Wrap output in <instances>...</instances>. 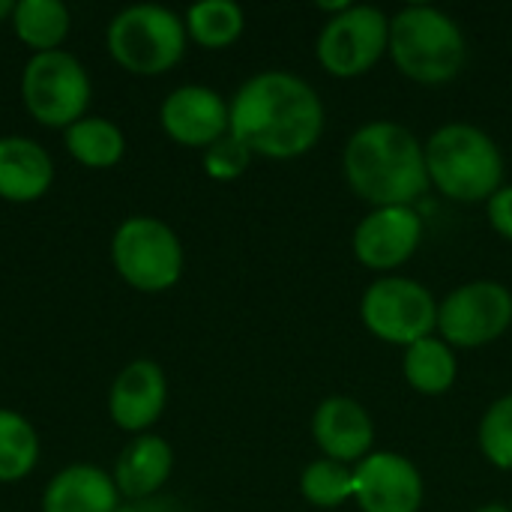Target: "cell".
<instances>
[{"mask_svg": "<svg viewBox=\"0 0 512 512\" xmlns=\"http://www.w3.org/2000/svg\"><path fill=\"white\" fill-rule=\"evenodd\" d=\"M231 108V135L252 156L294 159L309 153L324 132V105L309 81L294 72L270 69L240 84Z\"/></svg>", "mask_w": 512, "mask_h": 512, "instance_id": "6da1fadb", "label": "cell"}, {"mask_svg": "<svg viewBox=\"0 0 512 512\" xmlns=\"http://www.w3.org/2000/svg\"><path fill=\"white\" fill-rule=\"evenodd\" d=\"M342 168L348 186L372 207H411L429 189L423 144L393 120L360 126L345 144Z\"/></svg>", "mask_w": 512, "mask_h": 512, "instance_id": "7a4b0ae2", "label": "cell"}, {"mask_svg": "<svg viewBox=\"0 0 512 512\" xmlns=\"http://www.w3.org/2000/svg\"><path fill=\"white\" fill-rule=\"evenodd\" d=\"M429 183L453 201H489L504 180V156L495 138L474 123H447L423 144Z\"/></svg>", "mask_w": 512, "mask_h": 512, "instance_id": "3957f363", "label": "cell"}, {"mask_svg": "<svg viewBox=\"0 0 512 512\" xmlns=\"http://www.w3.org/2000/svg\"><path fill=\"white\" fill-rule=\"evenodd\" d=\"M396 69L420 84L453 81L468 57L462 27L435 6H405L390 21V48Z\"/></svg>", "mask_w": 512, "mask_h": 512, "instance_id": "277c9868", "label": "cell"}, {"mask_svg": "<svg viewBox=\"0 0 512 512\" xmlns=\"http://www.w3.org/2000/svg\"><path fill=\"white\" fill-rule=\"evenodd\" d=\"M186 21L159 3H135L120 9L105 30L108 54L132 75H162L183 60Z\"/></svg>", "mask_w": 512, "mask_h": 512, "instance_id": "5b68a950", "label": "cell"}, {"mask_svg": "<svg viewBox=\"0 0 512 512\" xmlns=\"http://www.w3.org/2000/svg\"><path fill=\"white\" fill-rule=\"evenodd\" d=\"M111 264L141 294H162L183 276V243L156 216H129L111 237Z\"/></svg>", "mask_w": 512, "mask_h": 512, "instance_id": "8992f818", "label": "cell"}, {"mask_svg": "<svg viewBox=\"0 0 512 512\" xmlns=\"http://www.w3.org/2000/svg\"><path fill=\"white\" fill-rule=\"evenodd\" d=\"M93 84L81 60L63 48L33 54L21 72V99L27 114L48 129H69L87 117Z\"/></svg>", "mask_w": 512, "mask_h": 512, "instance_id": "52a82bcc", "label": "cell"}, {"mask_svg": "<svg viewBox=\"0 0 512 512\" xmlns=\"http://www.w3.org/2000/svg\"><path fill=\"white\" fill-rule=\"evenodd\" d=\"M360 318L381 342L408 348L438 330V303L417 279L387 276L363 294Z\"/></svg>", "mask_w": 512, "mask_h": 512, "instance_id": "ba28073f", "label": "cell"}, {"mask_svg": "<svg viewBox=\"0 0 512 512\" xmlns=\"http://www.w3.org/2000/svg\"><path fill=\"white\" fill-rule=\"evenodd\" d=\"M512 324V291L495 279L459 285L438 306V330L447 345L480 348L501 339Z\"/></svg>", "mask_w": 512, "mask_h": 512, "instance_id": "9c48e42d", "label": "cell"}, {"mask_svg": "<svg viewBox=\"0 0 512 512\" xmlns=\"http://www.w3.org/2000/svg\"><path fill=\"white\" fill-rule=\"evenodd\" d=\"M390 48V18L378 6H348L318 36V60L336 78L369 72Z\"/></svg>", "mask_w": 512, "mask_h": 512, "instance_id": "30bf717a", "label": "cell"}, {"mask_svg": "<svg viewBox=\"0 0 512 512\" xmlns=\"http://www.w3.org/2000/svg\"><path fill=\"white\" fill-rule=\"evenodd\" d=\"M354 501L363 512H417L423 507V477L399 453H369L354 468Z\"/></svg>", "mask_w": 512, "mask_h": 512, "instance_id": "8fae6325", "label": "cell"}, {"mask_svg": "<svg viewBox=\"0 0 512 512\" xmlns=\"http://www.w3.org/2000/svg\"><path fill=\"white\" fill-rule=\"evenodd\" d=\"M159 123L171 141L207 150L213 141L231 132V108L213 87L183 84L165 96Z\"/></svg>", "mask_w": 512, "mask_h": 512, "instance_id": "7c38bea8", "label": "cell"}, {"mask_svg": "<svg viewBox=\"0 0 512 512\" xmlns=\"http://www.w3.org/2000/svg\"><path fill=\"white\" fill-rule=\"evenodd\" d=\"M423 240V219L414 207H375L354 231V255L369 270L405 264Z\"/></svg>", "mask_w": 512, "mask_h": 512, "instance_id": "4fadbf2b", "label": "cell"}, {"mask_svg": "<svg viewBox=\"0 0 512 512\" xmlns=\"http://www.w3.org/2000/svg\"><path fill=\"white\" fill-rule=\"evenodd\" d=\"M168 405V378L156 360L126 363L108 390V417L117 429L144 435Z\"/></svg>", "mask_w": 512, "mask_h": 512, "instance_id": "5bb4252c", "label": "cell"}, {"mask_svg": "<svg viewBox=\"0 0 512 512\" xmlns=\"http://www.w3.org/2000/svg\"><path fill=\"white\" fill-rule=\"evenodd\" d=\"M312 438L321 447L324 459L351 465L363 462L375 441V426L369 411L348 399V396H330L315 408L312 417Z\"/></svg>", "mask_w": 512, "mask_h": 512, "instance_id": "9a60e30c", "label": "cell"}, {"mask_svg": "<svg viewBox=\"0 0 512 512\" xmlns=\"http://www.w3.org/2000/svg\"><path fill=\"white\" fill-rule=\"evenodd\" d=\"M54 183V162L48 150L24 135L0 138V198L12 204L39 201Z\"/></svg>", "mask_w": 512, "mask_h": 512, "instance_id": "2e32d148", "label": "cell"}, {"mask_svg": "<svg viewBox=\"0 0 512 512\" xmlns=\"http://www.w3.org/2000/svg\"><path fill=\"white\" fill-rule=\"evenodd\" d=\"M174 471V450L159 435H135L114 462V486L120 498L144 501L156 495Z\"/></svg>", "mask_w": 512, "mask_h": 512, "instance_id": "e0dca14e", "label": "cell"}, {"mask_svg": "<svg viewBox=\"0 0 512 512\" xmlns=\"http://www.w3.org/2000/svg\"><path fill=\"white\" fill-rule=\"evenodd\" d=\"M42 512H120V492L108 471L96 465H69L48 480Z\"/></svg>", "mask_w": 512, "mask_h": 512, "instance_id": "ac0fdd59", "label": "cell"}, {"mask_svg": "<svg viewBox=\"0 0 512 512\" xmlns=\"http://www.w3.org/2000/svg\"><path fill=\"white\" fill-rule=\"evenodd\" d=\"M9 24L15 36L33 48V54H45L63 45L72 27V15L60 0H21L15 3Z\"/></svg>", "mask_w": 512, "mask_h": 512, "instance_id": "d6986e66", "label": "cell"}, {"mask_svg": "<svg viewBox=\"0 0 512 512\" xmlns=\"http://www.w3.org/2000/svg\"><path fill=\"white\" fill-rule=\"evenodd\" d=\"M63 144L69 156L87 168H111L126 153V135L108 117L87 114L69 129H63Z\"/></svg>", "mask_w": 512, "mask_h": 512, "instance_id": "ffe728a7", "label": "cell"}, {"mask_svg": "<svg viewBox=\"0 0 512 512\" xmlns=\"http://www.w3.org/2000/svg\"><path fill=\"white\" fill-rule=\"evenodd\" d=\"M402 369H405V381L423 396L447 393L456 384V375H459L453 348L438 336H426V339L408 345Z\"/></svg>", "mask_w": 512, "mask_h": 512, "instance_id": "44dd1931", "label": "cell"}, {"mask_svg": "<svg viewBox=\"0 0 512 512\" xmlns=\"http://www.w3.org/2000/svg\"><path fill=\"white\" fill-rule=\"evenodd\" d=\"M39 462V435L27 417L0 408V483H18Z\"/></svg>", "mask_w": 512, "mask_h": 512, "instance_id": "7402d4cb", "label": "cell"}, {"mask_svg": "<svg viewBox=\"0 0 512 512\" xmlns=\"http://www.w3.org/2000/svg\"><path fill=\"white\" fill-rule=\"evenodd\" d=\"M186 33L201 48H228L243 33V9L234 0H201L186 12Z\"/></svg>", "mask_w": 512, "mask_h": 512, "instance_id": "603a6c76", "label": "cell"}, {"mask_svg": "<svg viewBox=\"0 0 512 512\" xmlns=\"http://www.w3.org/2000/svg\"><path fill=\"white\" fill-rule=\"evenodd\" d=\"M300 492L312 507L333 510L354 498V471L333 459H315L300 477Z\"/></svg>", "mask_w": 512, "mask_h": 512, "instance_id": "cb8c5ba5", "label": "cell"}, {"mask_svg": "<svg viewBox=\"0 0 512 512\" xmlns=\"http://www.w3.org/2000/svg\"><path fill=\"white\" fill-rule=\"evenodd\" d=\"M480 450L495 468L512 471V393L498 399L483 414V420H480Z\"/></svg>", "mask_w": 512, "mask_h": 512, "instance_id": "d4e9b609", "label": "cell"}, {"mask_svg": "<svg viewBox=\"0 0 512 512\" xmlns=\"http://www.w3.org/2000/svg\"><path fill=\"white\" fill-rule=\"evenodd\" d=\"M249 162H252V150L240 138H234L231 132L204 150V171L213 180H237L246 174Z\"/></svg>", "mask_w": 512, "mask_h": 512, "instance_id": "484cf974", "label": "cell"}, {"mask_svg": "<svg viewBox=\"0 0 512 512\" xmlns=\"http://www.w3.org/2000/svg\"><path fill=\"white\" fill-rule=\"evenodd\" d=\"M489 222L501 237L512 240V186H501L489 198Z\"/></svg>", "mask_w": 512, "mask_h": 512, "instance_id": "4316f807", "label": "cell"}, {"mask_svg": "<svg viewBox=\"0 0 512 512\" xmlns=\"http://www.w3.org/2000/svg\"><path fill=\"white\" fill-rule=\"evenodd\" d=\"M12 9H15V3H12V0H0V21L12 18Z\"/></svg>", "mask_w": 512, "mask_h": 512, "instance_id": "83f0119b", "label": "cell"}, {"mask_svg": "<svg viewBox=\"0 0 512 512\" xmlns=\"http://www.w3.org/2000/svg\"><path fill=\"white\" fill-rule=\"evenodd\" d=\"M474 512H512V507H507V504H486V507H480V510Z\"/></svg>", "mask_w": 512, "mask_h": 512, "instance_id": "f1b7e54d", "label": "cell"}]
</instances>
